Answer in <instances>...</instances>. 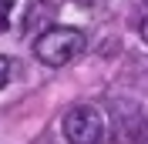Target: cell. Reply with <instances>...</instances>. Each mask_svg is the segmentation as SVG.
I'll return each mask as SVG.
<instances>
[{
  "instance_id": "2",
  "label": "cell",
  "mask_w": 148,
  "mask_h": 144,
  "mask_svg": "<svg viewBox=\"0 0 148 144\" xmlns=\"http://www.w3.org/2000/svg\"><path fill=\"white\" fill-rule=\"evenodd\" d=\"M64 137L71 144H101L104 137V121L91 104H74L64 114Z\"/></svg>"
},
{
  "instance_id": "7",
  "label": "cell",
  "mask_w": 148,
  "mask_h": 144,
  "mask_svg": "<svg viewBox=\"0 0 148 144\" xmlns=\"http://www.w3.org/2000/svg\"><path fill=\"white\" fill-rule=\"evenodd\" d=\"M138 141H141V144H148V124H141V131H138Z\"/></svg>"
},
{
  "instance_id": "3",
  "label": "cell",
  "mask_w": 148,
  "mask_h": 144,
  "mask_svg": "<svg viewBox=\"0 0 148 144\" xmlns=\"http://www.w3.org/2000/svg\"><path fill=\"white\" fill-rule=\"evenodd\" d=\"M47 14H54V3H47V0H37L34 7L27 10V17H24V30H34L37 24H44Z\"/></svg>"
},
{
  "instance_id": "1",
  "label": "cell",
  "mask_w": 148,
  "mask_h": 144,
  "mask_svg": "<svg viewBox=\"0 0 148 144\" xmlns=\"http://www.w3.org/2000/svg\"><path fill=\"white\" fill-rule=\"evenodd\" d=\"M81 50H84V34L77 27H47L34 44L37 60L47 64V67H64Z\"/></svg>"
},
{
  "instance_id": "5",
  "label": "cell",
  "mask_w": 148,
  "mask_h": 144,
  "mask_svg": "<svg viewBox=\"0 0 148 144\" xmlns=\"http://www.w3.org/2000/svg\"><path fill=\"white\" fill-rule=\"evenodd\" d=\"M7 77H10V60H7V57H0V87L7 84Z\"/></svg>"
},
{
  "instance_id": "4",
  "label": "cell",
  "mask_w": 148,
  "mask_h": 144,
  "mask_svg": "<svg viewBox=\"0 0 148 144\" xmlns=\"http://www.w3.org/2000/svg\"><path fill=\"white\" fill-rule=\"evenodd\" d=\"M10 7H14V0H0V30H7L10 24Z\"/></svg>"
},
{
  "instance_id": "6",
  "label": "cell",
  "mask_w": 148,
  "mask_h": 144,
  "mask_svg": "<svg viewBox=\"0 0 148 144\" xmlns=\"http://www.w3.org/2000/svg\"><path fill=\"white\" fill-rule=\"evenodd\" d=\"M138 34H141V40H145V44H148V17H145V20H141V24H138Z\"/></svg>"
}]
</instances>
